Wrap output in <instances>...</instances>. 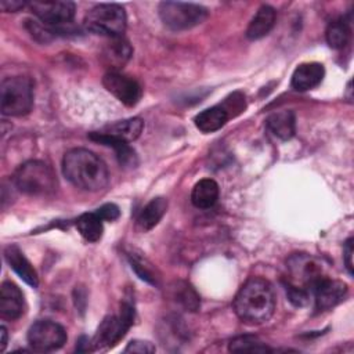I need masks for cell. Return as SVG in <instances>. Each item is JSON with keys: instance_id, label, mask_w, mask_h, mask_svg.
<instances>
[{"instance_id": "cell-21", "label": "cell", "mask_w": 354, "mask_h": 354, "mask_svg": "<svg viewBox=\"0 0 354 354\" xmlns=\"http://www.w3.org/2000/svg\"><path fill=\"white\" fill-rule=\"evenodd\" d=\"M230 116L228 113L224 111V108L221 105H214L210 106L202 112H199L194 122L195 126L203 131V133H213L217 131L218 129H221L227 122H228Z\"/></svg>"}, {"instance_id": "cell-15", "label": "cell", "mask_w": 354, "mask_h": 354, "mask_svg": "<svg viewBox=\"0 0 354 354\" xmlns=\"http://www.w3.org/2000/svg\"><path fill=\"white\" fill-rule=\"evenodd\" d=\"M325 76L324 65L319 62H306L299 65L292 75V87L297 91H307L317 87Z\"/></svg>"}, {"instance_id": "cell-8", "label": "cell", "mask_w": 354, "mask_h": 354, "mask_svg": "<svg viewBox=\"0 0 354 354\" xmlns=\"http://www.w3.org/2000/svg\"><path fill=\"white\" fill-rule=\"evenodd\" d=\"M134 321V307L129 301H123L119 315L105 317L94 336L93 348H109L124 337Z\"/></svg>"}, {"instance_id": "cell-16", "label": "cell", "mask_w": 354, "mask_h": 354, "mask_svg": "<svg viewBox=\"0 0 354 354\" xmlns=\"http://www.w3.org/2000/svg\"><path fill=\"white\" fill-rule=\"evenodd\" d=\"M4 257L8 266L18 274L21 279H24L28 285L36 288L39 285L37 272L33 268V266L29 263V260L24 256V253L19 250L18 246L10 245L4 250Z\"/></svg>"}, {"instance_id": "cell-18", "label": "cell", "mask_w": 354, "mask_h": 354, "mask_svg": "<svg viewBox=\"0 0 354 354\" xmlns=\"http://www.w3.org/2000/svg\"><path fill=\"white\" fill-rule=\"evenodd\" d=\"M275 18H277V12L271 6H267V4L261 6L248 25V29H246L248 39L259 40L266 35H268L275 24Z\"/></svg>"}, {"instance_id": "cell-7", "label": "cell", "mask_w": 354, "mask_h": 354, "mask_svg": "<svg viewBox=\"0 0 354 354\" xmlns=\"http://www.w3.org/2000/svg\"><path fill=\"white\" fill-rule=\"evenodd\" d=\"M159 17L167 28L185 30L202 24L207 17V10L194 3L162 1L159 4Z\"/></svg>"}, {"instance_id": "cell-30", "label": "cell", "mask_w": 354, "mask_h": 354, "mask_svg": "<svg viewBox=\"0 0 354 354\" xmlns=\"http://www.w3.org/2000/svg\"><path fill=\"white\" fill-rule=\"evenodd\" d=\"M126 353H153L155 351V346L147 340H131L127 347L124 348Z\"/></svg>"}, {"instance_id": "cell-22", "label": "cell", "mask_w": 354, "mask_h": 354, "mask_svg": "<svg viewBox=\"0 0 354 354\" xmlns=\"http://www.w3.org/2000/svg\"><path fill=\"white\" fill-rule=\"evenodd\" d=\"M218 199V185L212 178L199 180L191 192L192 203L199 209L212 207Z\"/></svg>"}, {"instance_id": "cell-20", "label": "cell", "mask_w": 354, "mask_h": 354, "mask_svg": "<svg viewBox=\"0 0 354 354\" xmlns=\"http://www.w3.org/2000/svg\"><path fill=\"white\" fill-rule=\"evenodd\" d=\"M167 210V201L165 198H153L151 202H148L142 210L140 212L137 217V228L142 232H147L152 230L165 216Z\"/></svg>"}, {"instance_id": "cell-14", "label": "cell", "mask_w": 354, "mask_h": 354, "mask_svg": "<svg viewBox=\"0 0 354 354\" xmlns=\"http://www.w3.org/2000/svg\"><path fill=\"white\" fill-rule=\"evenodd\" d=\"M142 129H144V120L141 118H130V119H124V120H119L116 123L108 124L97 133L104 137L129 144L140 137Z\"/></svg>"}, {"instance_id": "cell-11", "label": "cell", "mask_w": 354, "mask_h": 354, "mask_svg": "<svg viewBox=\"0 0 354 354\" xmlns=\"http://www.w3.org/2000/svg\"><path fill=\"white\" fill-rule=\"evenodd\" d=\"M102 83L112 95H115L120 102L127 106H134L142 95V88L140 83L136 79L120 72H106Z\"/></svg>"}, {"instance_id": "cell-10", "label": "cell", "mask_w": 354, "mask_h": 354, "mask_svg": "<svg viewBox=\"0 0 354 354\" xmlns=\"http://www.w3.org/2000/svg\"><path fill=\"white\" fill-rule=\"evenodd\" d=\"M30 11L47 26L59 28L71 24L75 17L76 6L72 1H30Z\"/></svg>"}, {"instance_id": "cell-13", "label": "cell", "mask_w": 354, "mask_h": 354, "mask_svg": "<svg viewBox=\"0 0 354 354\" xmlns=\"http://www.w3.org/2000/svg\"><path fill=\"white\" fill-rule=\"evenodd\" d=\"M25 310V300L21 289L12 282H3L0 289V314L4 319H18Z\"/></svg>"}, {"instance_id": "cell-2", "label": "cell", "mask_w": 354, "mask_h": 354, "mask_svg": "<svg viewBox=\"0 0 354 354\" xmlns=\"http://www.w3.org/2000/svg\"><path fill=\"white\" fill-rule=\"evenodd\" d=\"M275 303L277 299L272 285L264 278L253 277L236 293L234 310L243 322L263 324L272 317Z\"/></svg>"}, {"instance_id": "cell-29", "label": "cell", "mask_w": 354, "mask_h": 354, "mask_svg": "<svg viewBox=\"0 0 354 354\" xmlns=\"http://www.w3.org/2000/svg\"><path fill=\"white\" fill-rule=\"evenodd\" d=\"M95 213L104 220V221H113L120 216V210L115 203H105L100 209L95 210Z\"/></svg>"}, {"instance_id": "cell-26", "label": "cell", "mask_w": 354, "mask_h": 354, "mask_svg": "<svg viewBox=\"0 0 354 354\" xmlns=\"http://www.w3.org/2000/svg\"><path fill=\"white\" fill-rule=\"evenodd\" d=\"M230 351L234 353H267L271 348L254 336H238L230 342Z\"/></svg>"}, {"instance_id": "cell-5", "label": "cell", "mask_w": 354, "mask_h": 354, "mask_svg": "<svg viewBox=\"0 0 354 354\" xmlns=\"http://www.w3.org/2000/svg\"><path fill=\"white\" fill-rule=\"evenodd\" d=\"M33 105V83L26 76H12L1 82L0 109L6 116H24Z\"/></svg>"}, {"instance_id": "cell-9", "label": "cell", "mask_w": 354, "mask_h": 354, "mask_svg": "<svg viewBox=\"0 0 354 354\" xmlns=\"http://www.w3.org/2000/svg\"><path fill=\"white\" fill-rule=\"evenodd\" d=\"M28 342L37 351H54L65 344L66 332L54 321L40 319L29 328Z\"/></svg>"}, {"instance_id": "cell-3", "label": "cell", "mask_w": 354, "mask_h": 354, "mask_svg": "<svg viewBox=\"0 0 354 354\" xmlns=\"http://www.w3.org/2000/svg\"><path fill=\"white\" fill-rule=\"evenodd\" d=\"M286 293L296 306H304L310 299L315 285L325 278L324 267L319 260L310 254L299 253L289 257L286 263Z\"/></svg>"}, {"instance_id": "cell-6", "label": "cell", "mask_w": 354, "mask_h": 354, "mask_svg": "<svg viewBox=\"0 0 354 354\" xmlns=\"http://www.w3.org/2000/svg\"><path fill=\"white\" fill-rule=\"evenodd\" d=\"M126 24L127 17L124 8L113 3L93 7L84 18V26L90 32L109 37H122Z\"/></svg>"}, {"instance_id": "cell-12", "label": "cell", "mask_w": 354, "mask_h": 354, "mask_svg": "<svg viewBox=\"0 0 354 354\" xmlns=\"http://www.w3.org/2000/svg\"><path fill=\"white\" fill-rule=\"evenodd\" d=\"M347 295V285L342 281L330 279L328 277L322 278L313 289L311 296L314 297L315 308L318 311L330 310L344 300Z\"/></svg>"}, {"instance_id": "cell-31", "label": "cell", "mask_w": 354, "mask_h": 354, "mask_svg": "<svg viewBox=\"0 0 354 354\" xmlns=\"http://www.w3.org/2000/svg\"><path fill=\"white\" fill-rule=\"evenodd\" d=\"M343 259L350 274H353V238L347 239L343 249Z\"/></svg>"}, {"instance_id": "cell-24", "label": "cell", "mask_w": 354, "mask_h": 354, "mask_svg": "<svg viewBox=\"0 0 354 354\" xmlns=\"http://www.w3.org/2000/svg\"><path fill=\"white\" fill-rule=\"evenodd\" d=\"M102 218L95 213H83L76 220V228L80 235L88 242H97L102 236Z\"/></svg>"}, {"instance_id": "cell-23", "label": "cell", "mask_w": 354, "mask_h": 354, "mask_svg": "<svg viewBox=\"0 0 354 354\" xmlns=\"http://www.w3.org/2000/svg\"><path fill=\"white\" fill-rule=\"evenodd\" d=\"M326 41L329 47L340 50L346 47L351 37V28L350 21L346 18H337L332 21L326 28Z\"/></svg>"}, {"instance_id": "cell-32", "label": "cell", "mask_w": 354, "mask_h": 354, "mask_svg": "<svg viewBox=\"0 0 354 354\" xmlns=\"http://www.w3.org/2000/svg\"><path fill=\"white\" fill-rule=\"evenodd\" d=\"M25 6H28V3L19 1V0H3V1H0L1 10H3V11H7V12L19 11V10L24 8Z\"/></svg>"}, {"instance_id": "cell-25", "label": "cell", "mask_w": 354, "mask_h": 354, "mask_svg": "<svg viewBox=\"0 0 354 354\" xmlns=\"http://www.w3.org/2000/svg\"><path fill=\"white\" fill-rule=\"evenodd\" d=\"M88 137L93 141H97L100 144L112 147L115 149V152H116V156H118L120 165H124V166H134L136 165V155H134V151L129 147V144L122 142V141H116V140H112V138H108V137H104V136L98 134L97 131L90 133Z\"/></svg>"}, {"instance_id": "cell-19", "label": "cell", "mask_w": 354, "mask_h": 354, "mask_svg": "<svg viewBox=\"0 0 354 354\" xmlns=\"http://www.w3.org/2000/svg\"><path fill=\"white\" fill-rule=\"evenodd\" d=\"M266 126L279 140H290L296 131L295 113L292 111L275 112L267 118Z\"/></svg>"}, {"instance_id": "cell-34", "label": "cell", "mask_w": 354, "mask_h": 354, "mask_svg": "<svg viewBox=\"0 0 354 354\" xmlns=\"http://www.w3.org/2000/svg\"><path fill=\"white\" fill-rule=\"evenodd\" d=\"M1 351L6 350V346H7V329L4 325H1Z\"/></svg>"}, {"instance_id": "cell-4", "label": "cell", "mask_w": 354, "mask_h": 354, "mask_svg": "<svg viewBox=\"0 0 354 354\" xmlns=\"http://www.w3.org/2000/svg\"><path fill=\"white\" fill-rule=\"evenodd\" d=\"M14 185L30 196H47L57 191V176L51 166L41 160H28L12 174Z\"/></svg>"}, {"instance_id": "cell-33", "label": "cell", "mask_w": 354, "mask_h": 354, "mask_svg": "<svg viewBox=\"0 0 354 354\" xmlns=\"http://www.w3.org/2000/svg\"><path fill=\"white\" fill-rule=\"evenodd\" d=\"M76 350L77 351H90V350H94L93 348V342L88 340V337L86 336H82L77 346H76Z\"/></svg>"}, {"instance_id": "cell-28", "label": "cell", "mask_w": 354, "mask_h": 354, "mask_svg": "<svg viewBox=\"0 0 354 354\" xmlns=\"http://www.w3.org/2000/svg\"><path fill=\"white\" fill-rule=\"evenodd\" d=\"M223 108H224V111L228 113V116L230 118H234V116H236V115H239L241 112H243V109H245V97L241 94V93H232V94H230L224 101H223V104H220Z\"/></svg>"}, {"instance_id": "cell-17", "label": "cell", "mask_w": 354, "mask_h": 354, "mask_svg": "<svg viewBox=\"0 0 354 354\" xmlns=\"http://www.w3.org/2000/svg\"><path fill=\"white\" fill-rule=\"evenodd\" d=\"M133 50L122 37H112L102 51L104 64L111 69V72H119V69L130 59Z\"/></svg>"}, {"instance_id": "cell-27", "label": "cell", "mask_w": 354, "mask_h": 354, "mask_svg": "<svg viewBox=\"0 0 354 354\" xmlns=\"http://www.w3.org/2000/svg\"><path fill=\"white\" fill-rule=\"evenodd\" d=\"M173 297L188 311H196L199 308V296L187 282H177L173 288Z\"/></svg>"}, {"instance_id": "cell-1", "label": "cell", "mask_w": 354, "mask_h": 354, "mask_svg": "<svg viewBox=\"0 0 354 354\" xmlns=\"http://www.w3.org/2000/svg\"><path fill=\"white\" fill-rule=\"evenodd\" d=\"M62 173L68 181L84 191H101L109 183L104 160L86 148H73L64 155Z\"/></svg>"}]
</instances>
